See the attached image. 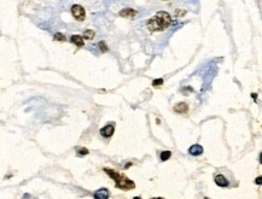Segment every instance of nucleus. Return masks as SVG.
Masks as SVG:
<instances>
[{
  "mask_svg": "<svg viewBox=\"0 0 262 199\" xmlns=\"http://www.w3.org/2000/svg\"><path fill=\"white\" fill-rule=\"evenodd\" d=\"M170 22H172L170 15L165 11H161V12H157L154 17H151L147 21L146 25L150 32H161L169 27Z\"/></svg>",
  "mask_w": 262,
  "mask_h": 199,
  "instance_id": "f257e3e1",
  "label": "nucleus"
},
{
  "mask_svg": "<svg viewBox=\"0 0 262 199\" xmlns=\"http://www.w3.org/2000/svg\"><path fill=\"white\" fill-rule=\"evenodd\" d=\"M104 171L111 178V179L114 180L116 183V187L117 188H121V190H126V191H128V190H133L134 187H135V183L132 181V180H129L128 178H126L124 175H122L120 173H117V171H115V170H112V169H109V168H104Z\"/></svg>",
  "mask_w": 262,
  "mask_h": 199,
  "instance_id": "f03ea898",
  "label": "nucleus"
},
{
  "mask_svg": "<svg viewBox=\"0 0 262 199\" xmlns=\"http://www.w3.org/2000/svg\"><path fill=\"white\" fill-rule=\"evenodd\" d=\"M71 13H73L74 18H76L78 21H83L86 18L85 9H83L81 5H73V7H71Z\"/></svg>",
  "mask_w": 262,
  "mask_h": 199,
  "instance_id": "7ed1b4c3",
  "label": "nucleus"
},
{
  "mask_svg": "<svg viewBox=\"0 0 262 199\" xmlns=\"http://www.w3.org/2000/svg\"><path fill=\"white\" fill-rule=\"evenodd\" d=\"M114 132H115L114 124H108V126H105L104 128H101V134L104 138H110V137H112Z\"/></svg>",
  "mask_w": 262,
  "mask_h": 199,
  "instance_id": "20e7f679",
  "label": "nucleus"
},
{
  "mask_svg": "<svg viewBox=\"0 0 262 199\" xmlns=\"http://www.w3.org/2000/svg\"><path fill=\"white\" fill-rule=\"evenodd\" d=\"M135 15H137V11H134L133 9H128V7L120 11V16L123 18H133V17H135Z\"/></svg>",
  "mask_w": 262,
  "mask_h": 199,
  "instance_id": "39448f33",
  "label": "nucleus"
},
{
  "mask_svg": "<svg viewBox=\"0 0 262 199\" xmlns=\"http://www.w3.org/2000/svg\"><path fill=\"white\" fill-rule=\"evenodd\" d=\"M110 197V193L106 188H101V190H98L96 193H94V199H109Z\"/></svg>",
  "mask_w": 262,
  "mask_h": 199,
  "instance_id": "423d86ee",
  "label": "nucleus"
},
{
  "mask_svg": "<svg viewBox=\"0 0 262 199\" xmlns=\"http://www.w3.org/2000/svg\"><path fill=\"white\" fill-rule=\"evenodd\" d=\"M215 183H216L218 186H220V187H228V185H230L228 180L226 179L223 175H221V174L216 175V178H215Z\"/></svg>",
  "mask_w": 262,
  "mask_h": 199,
  "instance_id": "0eeeda50",
  "label": "nucleus"
},
{
  "mask_svg": "<svg viewBox=\"0 0 262 199\" xmlns=\"http://www.w3.org/2000/svg\"><path fill=\"white\" fill-rule=\"evenodd\" d=\"M174 111L179 114H187L188 112V105L186 103H179L174 106Z\"/></svg>",
  "mask_w": 262,
  "mask_h": 199,
  "instance_id": "6e6552de",
  "label": "nucleus"
},
{
  "mask_svg": "<svg viewBox=\"0 0 262 199\" xmlns=\"http://www.w3.org/2000/svg\"><path fill=\"white\" fill-rule=\"evenodd\" d=\"M188 153L192 155V156H199V155L203 153V147L201 145H192L188 148Z\"/></svg>",
  "mask_w": 262,
  "mask_h": 199,
  "instance_id": "1a4fd4ad",
  "label": "nucleus"
},
{
  "mask_svg": "<svg viewBox=\"0 0 262 199\" xmlns=\"http://www.w3.org/2000/svg\"><path fill=\"white\" fill-rule=\"evenodd\" d=\"M70 41L74 45H76L78 47H82L83 46V39H82V36H80V35H73L70 38Z\"/></svg>",
  "mask_w": 262,
  "mask_h": 199,
  "instance_id": "9d476101",
  "label": "nucleus"
},
{
  "mask_svg": "<svg viewBox=\"0 0 262 199\" xmlns=\"http://www.w3.org/2000/svg\"><path fill=\"white\" fill-rule=\"evenodd\" d=\"M93 36H94V32H93V30H91V29H88V30H86V32L83 33L82 39L91 40V39H93Z\"/></svg>",
  "mask_w": 262,
  "mask_h": 199,
  "instance_id": "9b49d317",
  "label": "nucleus"
},
{
  "mask_svg": "<svg viewBox=\"0 0 262 199\" xmlns=\"http://www.w3.org/2000/svg\"><path fill=\"white\" fill-rule=\"evenodd\" d=\"M170 156H172V152H170V151H163L161 155H160V157H161L162 162H165V160H168V159L170 158Z\"/></svg>",
  "mask_w": 262,
  "mask_h": 199,
  "instance_id": "f8f14e48",
  "label": "nucleus"
},
{
  "mask_svg": "<svg viewBox=\"0 0 262 199\" xmlns=\"http://www.w3.org/2000/svg\"><path fill=\"white\" fill-rule=\"evenodd\" d=\"M98 46H99V50H101V52H108V46H106V43L104 42V41H101L99 43H98Z\"/></svg>",
  "mask_w": 262,
  "mask_h": 199,
  "instance_id": "ddd939ff",
  "label": "nucleus"
},
{
  "mask_svg": "<svg viewBox=\"0 0 262 199\" xmlns=\"http://www.w3.org/2000/svg\"><path fill=\"white\" fill-rule=\"evenodd\" d=\"M89 152H88V150L87 148H85V147H82V148H78V155L79 156H86V155H88Z\"/></svg>",
  "mask_w": 262,
  "mask_h": 199,
  "instance_id": "4468645a",
  "label": "nucleus"
},
{
  "mask_svg": "<svg viewBox=\"0 0 262 199\" xmlns=\"http://www.w3.org/2000/svg\"><path fill=\"white\" fill-rule=\"evenodd\" d=\"M163 84V79H156L152 81V86L154 87H160Z\"/></svg>",
  "mask_w": 262,
  "mask_h": 199,
  "instance_id": "2eb2a0df",
  "label": "nucleus"
},
{
  "mask_svg": "<svg viewBox=\"0 0 262 199\" xmlns=\"http://www.w3.org/2000/svg\"><path fill=\"white\" fill-rule=\"evenodd\" d=\"M55 40H57V41H65V36L62 33H57V34H55Z\"/></svg>",
  "mask_w": 262,
  "mask_h": 199,
  "instance_id": "dca6fc26",
  "label": "nucleus"
},
{
  "mask_svg": "<svg viewBox=\"0 0 262 199\" xmlns=\"http://www.w3.org/2000/svg\"><path fill=\"white\" fill-rule=\"evenodd\" d=\"M261 181H262V178H261V176H259L257 179L255 180V183H257V185H261Z\"/></svg>",
  "mask_w": 262,
  "mask_h": 199,
  "instance_id": "f3484780",
  "label": "nucleus"
},
{
  "mask_svg": "<svg viewBox=\"0 0 262 199\" xmlns=\"http://www.w3.org/2000/svg\"><path fill=\"white\" fill-rule=\"evenodd\" d=\"M175 15H177V16H182V15H185V11H179V10H178V11L175 12Z\"/></svg>",
  "mask_w": 262,
  "mask_h": 199,
  "instance_id": "a211bd4d",
  "label": "nucleus"
},
{
  "mask_svg": "<svg viewBox=\"0 0 262 199\" xmlns=\"http://www.w3.org/2000/svg\"><path fill=\"white\" fill-rule=\"evenodd\" d=\"M251 96H253V98H254V99H256V98H257V94H255V93H253Z\"/></svg>",
  "mask_w": 262,
  "mask_h": 199,
  "instance_id": "6ab92c4d",
  "label": "nucleus"
},
{
  "mask_svg": "<svg viewBox=\"0 0 262 199\" xmlns=\"http://www.w3.org/2000/svg\"><path fill=\"white\" fill-rule=\"evenodd\" d=\"M129 167H132V163H128V164H127V165H126V169H128V168H129Z\"/></svg>",
  "mask_w": 262,
  "mask_h": 199,
  "instance_id": "aec40b11",
  "label": "nucleus"
},
{
  "mask_svg": "<svg viewBox=\"0 0 262 199\" xmlns=\"http://www.w3.org/2000/svg\"><path fill=\"white\" fill-rule=\"evenodd\" d=\"M133 199H141V198H140V197H134Z\"/></svg>",
  "mask_w": 262,
  "mask_h": 199,
  "instance_id": "412c9836",
  "label": "nucleus"
},
{
  "mask_svg": "<svg viewBox=\"0 0 262 199\" xmlns=\"http://www.w3.org/2000/svg\"><path fill=\"white\" fill-rule=\"evenodd\" d=\"M152 199H163V198H152Z\"/></svg>",
  "mask_w": 262,
  "mask_h": 199,
  "instance_id": "4be33fe9",
  "label": "nucleus"
},
{
  "mask_svg": "<svg viewBox=\"0 0 262 199\" xmlns=\"http://www.w3.org/2000/svg\"><path fill=\"white\" fill-rule=\"evenodd\" d=\"M204 199H208V198H204Z\"/></svg>",
  "mask_w": 262,
  "mask_h": 199,
  "instance_id": "5701e85b",
  "label": "nucleus"
}]
</instances>
